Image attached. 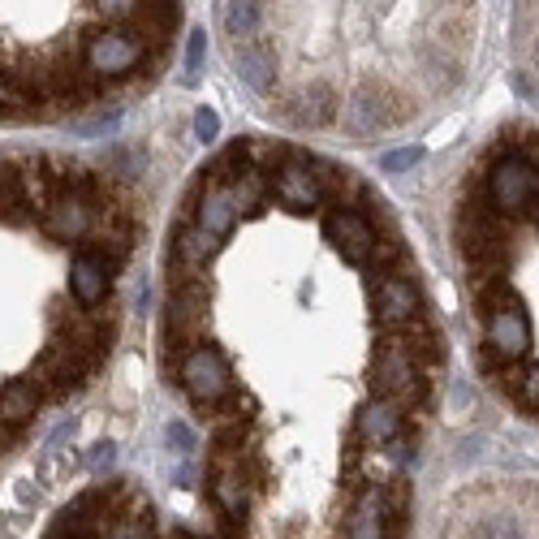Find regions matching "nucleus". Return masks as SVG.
<instances>
[{"mask_svg":"<svg viewBox=\"0 0 539 539\" xmlns=\"http://www.w3.org/2000/svg\"><path fill=\"white\" fill-rule=\"evenodd\" d=\"M483 311H488V354H483V363L501 367V363H514V358L527 354V345H531L527 311H522V302L505 285H496V281L483 285Z\"/></svg>","mask_w":539,"mask_h":539,"instance_id":"1","label":"nucleus"},{"mask_svg":"<svg viewBox=\"0 0 539 539\" xmlns=\"http://www.w3.org/2000/svg\"><path fill=\"white\" fill-rule=\"evenodd\" d=\"M488 203L501 216H539V169L527 156H505L488 173Z\"/></svg>","mask_w":539,"mask_h":539,"instance_id":"2","label":"nucleus"},{"mask_svg":"<svg viewBox=\"0 0 539 539\" xmlns=\"http://www.w3.org/2000/svg\"><path fill=\"white\" fill-rule=\"evenodd\" d=\"M376 393L389 397V402H397V406L423 402L427 380H423L419 358H414L406 337H389V341L380 345V358H376Z\"/></svg>","mask_w":539,"mask_h":539,"instance_id":"3","label":"nucleus"},{"mask_svg":"<svg viewBox=\"0 0 539 539\" xmlns=\"http://www.w3.org/2000/svg\"><path fill=\"white\" fill-rule=\"evenodd\" d=\"M182 389L190 393V402L199 406H220L225 397L233 393V376H229V363L216 345H195L186 358H182Z\"/></svg>","mask_w":539,"mask_h":539,"instance_id":"4","label":"nucleus"},{"mask_svg":"<svg viewBox=\"0 0 539 539\" xmlns=\"http://www.w3.org/2000/svg\"><path fill=\"white\" fill-rule=\"evenodd\" d=\"M272 190H276V199H281L285 207H294V212H311V207H320L328 199V190L320 182V173H315V164L294 156V151H285L281 164H276Z\"/></svg>","mask_w":539,"mask_h":539,"instance_id":"5","label":"nucleus"},{"mask_svg":"<svg viewBox=\"0 0 539 539\" xmlns=\"http://www.w3.org/2000/svg\"><path fill=\"white\" fill-rule=\"evenodd\" d=\"M397 100H384L380 91H358L354 100H345V130L354 138H376L384 130L402 126L410 117V104L402 100V108H393Z\"/></svg>","mask_w":539,"mask_h":539,"instance_id":"6","label":"nucleus"},{"mask_svg":"<svg viewBox=\"0 0 539 539\" xmlns=\"http://www.w3.org/2000/svg\"><path fill=\"white\" fill-rule=\"evenodd\" d=\"M44 220V233L57 242H78V238H91L95 229V207L87 195H74V190H57L52 203L39 212Z\"/></svg>","mask_w":539,"mask_h":539,"instance_id":"7","label":"nucleus"},{"mask_svg":"<svg viewBox=\"0 0 539 539\" xmlns=\"http://www.w3.org/2000/svg\"><path fill=\"white\" fill-rule=\"evenodd\" d=\"M147 57L143 39H134L126 31H104V35H91L87 44V69L91 74H104V78H121Z\"/></svg>","mask_w":539,"mask_h":539,"instance_id":"8","label":"nucleus"},{"mask_svg":"<svg viewBox=\"0 0 539 539\" xmlns=\"http://www.w3.org/2000/svg\"><path fill=\"white\" fill-rule=\"evenodd\" d=\"M324 233H328V242L350 259V264H367L371 251H376V242H380V233L371 229V220L363 212H350V207H341V212L328 216Z\"/></svg>","mask_w":539,"mask_h":539,"instance_id":"9","label":"nucleus"},{"mask_svg":"<svg viewBox=\"0 0 539 539\" xmlns=\"http://www.w3.org/2000/svg\"><path fill=\"white\" fill-rule=\"evenodd\" d=\"M212 496H216V505L225 509L229 518H242L246 509H251V475L242 471V453L216 458V466H212Z\"/></svg>","mask_w":539,"mask_h":539,"instance_id":"10","label":"nucleus"},{"mask_svg":"<svg viewBox=\"0 0 539 539\" xmlns=\"http://www.w3.org/2000/svg\"><path fill=\"white\" fill-rule=\"evenodd\" d=\"M376 311L389 328H406L419 320V289L406 276H384L376 285Z\"/></svg>","mask_w":539,"mask_h":539,"instance_id":"11","label":"nucleus"},{"mask_svg":"<svg viewBox=\"0 0 539 539\" xmlns=\"http://www.w3.org/2000/svg\"><path fill=\"white\" fill-rule=\"evenodd\" d=\"M393 514L384 505V488H367L350 509V522H345V539H389Z\"/></svg>","mask_w":539,"mask_h":539,"instance_id":"12","label":"nucleus"},{"mask_svg":"<svg viewBox=\"0 0 539 539\" xmlns=\"http://www.w3.org/2000/svg\"><path fill=\"white\" fill-rule=\"evenodd\" d=\"M233 65H238V78L246 82L251 91H272L276 82V52L268 44H259V39H238L233 44Z\"/></svg>","mask_w":539,"mask_h":539,"instance_id":"13","label":"nucleus"},{"mask_svg":"<svg viewBox=\"0 0 539 539\" xmlns=\"http://www.w3.org/2000/svg\"><path fill=\"white\" fill-rule=\"evenodd\" d=\"M69 289L82 307H100L104 294H108V259L100 251H82L69 268Z\"/></svg>","mask_w":539,"mask_h":539,"instance_id":"14","label":"nucleus"},{"mask_svg":"<svg viewBox=\"0 0 539 539\" xmlns=\"http://www.w3.org/2000/svg\"><path fill=\"white\" fill-rule=\"evenodd\" d=\"M354 427L367 445H393V440L402 436V406L389 402V397H376V402H367L358 410Z\"/></svg>","mask_w":539,"mask_h":539,"instance_id":"15","label":"nucleus"},{"mask_svg":"<svg viewBox=\"0 0 539 539\" xmlns=\"http://www.w3.org/2000/svg\"><path fill=\"white\" fill-rule=\"evenodd\" d=\"M233 220H238V203H233L229 186L212 182L203 190V199H199V220H195V225L207 229L220 242V238H229V233H233Z\"/></svg>","mask_w":539,"mask_h":539,"instance_id":"16","label":"nucleus"},{"mask_svg":"<svg viewBox=\"0 0 539 539\" xmlns=\"http://www.w3.org/2000/svg\"><path fill=\"white\" fill-rule=\"evenodd\" d=\"M285 117L294 121V126H302V130H320V126H328V121L337 117V95L328 87H307L294 104H285Z\"/></svg>","mask_w":539,"mask_h":539,"instance_id":"17","label":"nucleus"},{"mask_svg":"<svg viewBox=\"0 0 539 539\" xmlns=\"http://www.w3.org/2000/svg\"><path fill=\"white\" fill-rule=\"evenodd\" d=\"M216 246L220 242L207 229L182 225V229H177V238H173V255H177V264H182V268H203V264H212Z\"/></svg>","mask_w":539,"mask_h":539,"instance_id":"18","label":"nucleus"},{"mask_svg":"<svg viewBox=\"0 0 539 539\" xmlns=\"http://www.w3.org/2000/svg\"><path fill=\"white\" fill-rule=\"evenodd\" d=\"M501 371V384L509 389V397H514L518 406H527V410H539V367L535 363H501L496 367Z\"/></svg>","mask_w":539,"mask_h":539,"instance_id":"19","label":"nucleus"},{"mask_svg":"<svg viewBox=\"0 0 539 539\" xmlns=\"http://www.w3.org/2000/svg\"><path fill=\"white\" fill-rule=\"evenodd\" d=\"M225 186H229L233 203H238V212H259V203L268 199V173L255 169V164H242Z\"/></svg>","mask_w":539,"mask_h":539,"instance_id":"20","label":"nucleus"},{"mask_svg":"<svg viewBox=\"0 0 539 539\" xmlns=\"http://www.w3.org/2000/svg\"><path fill=\"white\" fill-rule=\"evenodd\" d=\"M35 406H39V389H35V384L13 380V384L0 389V423H5V427H22L35 414Z\"/></svg>","mask_w":539,"mask_h":539,"instance_id":"21","label":"nucleus"},{"mask_svg":"<svg viewBox=\"0 0 539 539\" xmlns=\"http://www.w3.org/2000/svg\"><path fill=\"white\" fill-rule=\"evenodd\" d=\"M259 22H264L259 0H233L229 13H225V26H229L233 39H255L259 35Z\"/></svg>","mask_w":539,"mask_h":539,"instance_id":"22","label":"nucleus"},{"mask_svg":"<svg viewBox=\"0 0 539 539\" xmlns=\"http://www.w3.org/2000/svg\"><path fill=\"white\" fill-rule=\"evenodd\" d=\"M108 539H160L151 518H143L138 509H121V514L108 522Z\"/></svg>","mask_w":539,"mask_h":539,"instance_id":"23","label":"nucleus"},{"mask_svg":"<svg viewBox=\"0 0 539 539\" xmlns=\"http://www.w3.org/2000/svg\"><path fill=\"white\" fill-rule=\"evenodd\" d=\"M203 57H207V35L203 31H190V44H186V87H195V82H199Z\"/></svg>","mask_w":539,"mask_h":539,"instance_id":"24","label":"nucleus"},{"mask_svg":"<svg viewBox=\"0 0 539 539\" xmlns=\"http://www.w3.org/2000/svg\"><path fill=\"white\" fill-rule=\"evenodd\" d=\"M475 539H522V531H518V522H509V518H488L475 527Z\"/></svg>","mask_w":539,"mask_h":539,"instance_id":"25","label":"nucleus"},{"mask_svg":"<svg viewBox=\"0 0 539 539\" xmlns=\"http://www.w3.org/2000/svg\"><path fill=\"white\" fill-rule=\"evenodd\" d=\"M18 104H31V100H26V91L13 82V74H0V113H22Z\"/></svg>","mask_w":539,"mask_h":539,"instance_id":"26","label":"nucleus"},{"mask_svg":"<svg viewBox=\"0 0 539 539\" xmlns=\"http://www.w3.org/2000/svg\"><path fill=\"white\" fill-rule=\"evenodd\" d=\"M423 160V147H402V151H389V156L380 160L384 173H402V169H414V164Z\"/></svg>","mask_w":539,"mask_h":539,"instance_id":"27","label":"nucleus"},{"mask_svg":"<svg viewBox=\"0 0 539 539\" xmlns=\"http://www.w3.org/2000/svg\"><path fill=\"white\" fill-rule=\"evenodd\" d=\"M164 440H169V445L177 449V453H195V432H190V427L186 423H169V427H164Z\"/></svg>","mask_w":539,"mask_h":539,"instance_id":"28","label":"nucleus"},{"mask_svg":"<svg viewBox=\"0 0 539 539\" xmlns=\"http://www.w3.org/2000/svg\"><path fill=\"white\" fill-rule=\"evenodd\" d=\"M100 9L108 13V18L126 22V18H138V9H143V0H100Z\"/></svg>","mask_w":539,"mask_h":539,"instance_id":"29","label":"nucleus"},{"mask_svg":"<svg viewBox=\"0 0 539 539\" xmlns=\"http://www.w3.org/2000/svg\"><path fill=\"white\" fill-rule=\"evenodd\" d=\"M195 134L203 138V143H212V138L220 134V117L212 113V108H199L195 113Z\"/></svg>","mask_w":539,"mask_h":539,"instance_id":"30","label":"nucleus"},{"mask_svg":"<svg viewBox=\"0 0 539 539\" xmlns=\"http://www.w3.org/2000/svg\"><path fill=\"white\" fill-rule=\"evenodd\" d=\"M108 462H113V445H100V453H95V458H91V466H95V471H100V466H108Z\"/></svg>","mask_w":539,"mask_h":539,"instance_id":"31","label":"nucleus"},{"mask_svg":"<svg viewBox=\"0 0 539 539\" xmlns=\"http://www.w3.org/2000/svg\"><path fill=\"white\" fill-rule=\"evenodd\" d=\"M87 539H104V531H91V535H87Z\"/></svg>","mask_w":539,"mask_h":539,"instance_id":"32","label":"nucleus"}]
</instances>
